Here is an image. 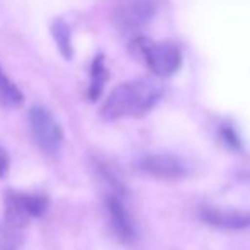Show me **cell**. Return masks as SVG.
<instances>
[{
    "mask_svg": "<svg viewBox=\"0 0 250 250\" xmlns=\"http://www.w3.org/2000/svg\"><path fill=\"white\" fill-rule=\"evenodd\" d=\"M164 97V83L153 77H140L119 83L112 89L101 109V116L107 121L121 118H138L155 107Z\"/></svg>",
    "mask_w": 250,
    "mask_h": 250,
    "instance_id": "cell-1",
    "label": "cell"
},
{
    "mask_svg": "<svg viewBox=\"0 0 250 250\" xmlns=\"http://www.w3.org/2000/svg\"><path fill=\"white\" fill-rule=\"evenodd\" d=\"M97 172H99L102 182L105 184L104 209L105 214H107L112 233L123 244H131L136 238V225L133 221L128 206H126L125 198H123L125 192H123L121 184L112 175V172L109 168H105L104 165H97Z\"/></svg>",
    "mask_w": 250,
    "mask_h": 250,
    "instance_id": "cell-2",
    "label": "cell"
},
{
    "mask_svg": "<svg viewBox=\"0 0 250 250\" xmlns=\"http://www.w3.org/2000/svg\"><path fill=\"white\" fill-rule=\"evenodd\" d=\"M48 204V198L43 192L9 189L3 196V221L7 227L22 231L33 220L44 216Z\"/></svg>",
    "mask_w": 250,
    "mask_h": 250,
    "instance_id": "cell-3",
    "label": "cell"
},
{
    "mask_svg": "<svg viewBox=\"0 0 250 250\" xmlns=\"http://www.w3.org/2000/svg\"><path fill=\"white\" fill-rule=\"evenodd\" d=\"M131 50L142 56L146 66L157 77H168L175 73L181 66V51L172 43H157L148 38L138 36L133 40Z\"/></svg>",
    "mask_w": 250,
    "mask_h": 250,
    "instance_id": "cell-4",
    "label": "cell"
},
{
    "mask_svg": "<svg viewBox=\"0 0 250 250\" xmlns=\"http://www.w3.org/2000/svg\"><path fill=\"white\" fill-rule=\"evenodd\" d=\"M29 129L38 148L48 157H58L65 145V133L55 116L44 105H33L29 111Z\"/></svg>",
    "mask_w": 250,
    "mask_h": 250,
    "instance_id": "cell-5",
    "label": "cell"
},
{
    "mask_svg": "<svg viewBox=\"0 0 250 250\" xmlns=\"http://www.w3.org/2000/svg\"><path fill=\"white\" fill-rule=\"evenodd\" d=\"M140 170L145 174L151 175L157 179H167V181H174V179H181L186 174L184 164L174 155H146L138 162Z\"/></svg>",
    "mask_w": 250,
    "mask_h": 250,
    "instance_id": "cell-6",
    "label": "cell"
},
{
    "mask_svg": "<svg viewBox=\"0 0 250 250\" xmlns=\"http://www.w3.org/2000/svg\"><path fill=\"white\" fill-rule=\"evenodd\" d=\"M201 218L211 227L221 230H244L250 227V213L233 209H220V208H203Z\"/></svg>",
    "mask_w": 250,
    "mask_h": 250,
    "instance_id": "cell-7",
    "label": "cell"
},
{
    "mask_svg": "<svg viewBox=\"0 0 250 250\" xmlns=\"http://www.w3.org/2000/svg\"><path fill=\"white\" fill-rule=\"evenodd\" d=\"M151 12L148 0H126L118 9V26L126 31H135L150 19Z\"/></svg>",
    "mask_w": 250,
    "mask_h": 250,
    "instance_id": "cell-8",
    "label": "cell"
},
{
    "mask_svg": "<svg viewBox=\"0 0 250 250\" xmlns=\"http://www.w3.org/2000/svg\"><path fill=\"white\" fill-rule=\"evenodd\" d=\"M109 79V70L105 66L104 55H97L90 63V72H89V89H87V96L90 101H97L101 97L102 90H104L105 83Z\"/></svg>",
    "mask_w": 250,
    "mask_h": 250,
    "instance_id": "cell-9",
    "label": "cell"
},
{
    "mask_svg": "<svg viewBox=\"0 0 250 250\" xmlns=\"http://www.w3.org/2000/svg\"><path fill=\"white\" fill-rule=\"evenodd\" d=\"M50 31L55 44L65 60L73 58V44H72V27L63 17H56L50 24Z\"/></svg>",
    "mask_w": 250,
    "mask_h": 250,
    "instance_id": "cell-10",
    "label": "cell"
},
{
    "mask_svg": "<svg viewBox=\"0 0 250 250\" xmlns=\"http://www.w3.org/2000/svg\"><path fill=\"white\" fill-rule=\"evenodd\" d=\"M24 104V94L5 73L0 65V107L17 109Z\"/></svg>",
    "mask_w": 250,
    "mask_h": 250,
    "instance_id": "cell-11",
    "label": "cell"
},
{
    "mask_svg": "<svg viewBox=\"0 0 250 250\" xmlns=\"http://www.w3.org/2000/svg\"><path fill=\"white\" fill-rule=\"evenodd\" d=\"M22 244L21 230L10 228L7 225L0 227V250H19Z\"/></svg>",
    "mask_w": 250,
    "mask_h": 250,
    "instance_id": "cell-12",
    "label": "cell"
},
{
    "mask_svg": "<svg viewBox=\"0 0 250 250\" xmlns=\"http://www.w3.org/2000/svg\"><path fill=\"white\" fill-rule=\"evenodd\" d=\"M221 136H223V140L228 143L230 146H235V148H238L240 146V142H238V136L235 135V131L230 128V126H223L221 128Z\"/></svg>",
    "mask_w": 250,
    "mask_h": 250,
    "instance_id": "cell-13",
    "label": "cell"
},
{
    "mask_svg": "<svg viewBox=\"0 0 250 250\" xmlns=\"http://www.w3.org/2000/svg\"><path fill=\"white\" fill-rule=\"evenodd\" d=\"M9 168H10V158L7 155V151L0 146V179H3L9 174Z\"/></svg>",
    "mask_w": 250,
    "mask_h": 250,
    "instance_id": "cell-14",
    "label": "cell"
}]
</instances>
